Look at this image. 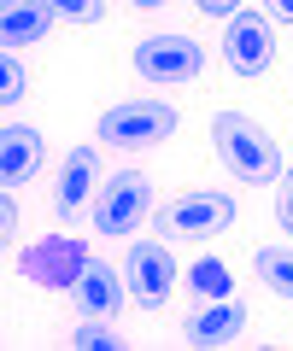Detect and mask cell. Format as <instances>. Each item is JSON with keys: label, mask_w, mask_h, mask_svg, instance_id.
I'll return each instance as SVG.
<instances>
[{"label": "cell", "mask_w": 293, "mask_h": 351, "mask_svg": "<svg viewBox=\"0 0 293 351\" xmlns=\"http://www.w3.org/2000/svg\"><path fill=\"white\" fill-rule=\"evenodd\" d=\"M211 135H217V152H223V164H229L241 182H253V188H270V182H281L288 158H281V147L253 123V117H241V112H217Z\"/></svg>", "instance_id": "6da1fadb"}, {"label": "cell", "mask_w": 293, "mask_h": 351, "mask_svg": "<svg viewBox=\"0 0 293 351\" xmlns=\"http://www.w3.org/2000/svg\"><path fill=\"white\" fill-rule=\"evenodd\" d=\"M176 135V106L153 100V94H129V100L106 106L100 117V141L117 152H141V147H159V141Z\"/></svg>", "instance_id": "7a4b0ae2"}, {"label": "cell", "mask_w": 293, "mask_h": 351, "mask_svg": "<svg viewBox=\"0 0 293 351\" xmlns=\"http://www.w3.org/2000/svg\"><path fill=\"white\" fill-rule=\"evenodd\" d=\"M89 240L82 234H41L18 252V276L30 287H47V293H77V281L89 276Z\"/></svg>", "instance_id": "3957f363"}, {"label": "cell", "mask_w": 293, "mask_h": 351, "mask_svg": "<svg viewBox=\"0 0 293 351\" xmlns=\"http://www.w3.org/2000/svg\"><path fill=\"white\" fill-rule=\"evenodd\" d=\"M147 211H153V182H147V170H117L94 193V234L124 240V234H135V223H147Z\"/></svg>", "instance_id": "277c9868"}, {"label": "cell", "mask_w": 293, "mask_h": 351, "mask_svg": "<svg viewBox=\"0 0 293 351\" xmlns=\"http://www.w3.org/2000/svg\"><path fill=\"white\" fill-rule=\"evenodd\" d=\"M135 71L147 76V82H200L205 76V47L194 36H182V29H153V36L135 41Z\"/></svg>", "instance_id": "5b68a950"}, {"label": "cell", "mask_w": 293, "mask_h": 351, "mask_svg": "<svg viewBox=\"0 0 293 351\" xmlns=\"http://www.w3.org/2000/svg\"><path fill=\"white\" fill-rule=\"evenodd\" d=\"M223 64H229L235 76H264L270 64H276V36H270L264 12H246L241 6V18L223 29Z\"/></svg>", "instance_id": "8992f818"}, {"label": "cell", "mask_w": 293, "mask_h": 351, "mask_svg": "<svg viewBox=\"0 0 293 351\" xmlns=\"http://www.w3.org/2000/svg\"><path fill=\"white\" fill-rule=\"evenodd\" d=\"M124 281H129V299H141V304H165L170 287H176V258H170V246H159V240H141V246H129V258H124Z\"/></svg>", "instance_id": "52a82bcc"}, {"label": "cell", "mask_w": 293, "mask_h": 351, "mask_svg": "<svg viewBox=\"0 0 293 351\" xmlns=\"http://www.w3.org/2000/svg\"><path fill=\"white\" fill-rule=\"evenodd\" d=\"M229 223H235V199H229V193H217V188H194V193H182V199L170 205V228L188 234V240L223 234Z\"/></svg>", "instance_id": "ba28073f"}, {"label": "cell", "mask_w": 293, "mask_h": 351, "mask_svg": "<svg viewBox=\"0 0 293 351\" xmlns=\"http://www.w3.org/2000/svg\"><path fill=\"white\" fill-rule=\"evenodd\" d=\"M94 182H100V147H94V141H82V147H71V158H65V170H59V188H53V217H59V223H71V217L89 205Z\"/></svg>", "instance_id": "9c48e42d"}, {"label": "cell", "mask_w": 293, "mask_h": 351, "mask_svg": "<svg viewBox=\"0 0 293 351\" xmlns=\"http://www.w3.org/2000/svg\"><path fill=\"white\" fill-rule=\"evenodd\" d=\"M41 129L36 123H6L0 135V176H6V188H24L30 176L41 170Z\"/></svg>", "instance_id": "30bf717a"}, {"label": "cell", "mask_w": 293, "mask_h": 351, "mask_svg": "<svg viewBox=\"0 0 293 351\" xmlns=\"http://www.w3.org/2000/svg\"><path fill=\"white\" fill-rule=\"evenodd\" d=\"M246 334V311L235 299H217L211 311H194L188 322H182V339L188 346H229V339Z\"/></svg>", "instance_id": "8fae6325"}, {"label": "cell", "mask_w": 293, "mask_h": 351, "mask_svg": "<svg viewBox=\"0 0 293 351\" xmlns=\"http://www.w3.org/2000/svg\"><path fill=\"white\" fill-rule=\"evenodd\" d=\"M124 293H129L124 269L89 263V276L77 281V311H82V316H117V311H124Z\"/></svg>", "instance_id": "7c38bea8"}, {"label": "cell", "mask_w": 293, "mask_h": 351, "mask_svg": "<svg viewBox=\"0 0 293 351\" xmlns=\"http://www.w3.org/2000/svg\"><path fill=\"white\" fill-rule=\"evenodd\" d=\"M53 24H59V6H6L0 36H6V47H30V41H47Z\"/></svg>", "instance_id": "4fadbf2b"}, {"label": "cell", "mask_w": 293, "mask_h": 351, "mask_svg": "<svg viewBox=\"0 0 293 351\" xmlns=\"http://www.w3.org/2000/svg\"><path fill=\"white\" fill-rule=\"evenodd\" d=\"M253 276L264 281L270 293L293 299V246H258L253 252Z\"/></svg>", "instance_id": "5bb4252c"}, {"label": "cell", "mask_w": 293, "mask_h": 351, "mask_svg": "<svg viewBox=\"0 0 293 351\" xmlns=\"http://www.w3.org/2000/svg\"><path fill=\"white\" fill-rule=\"evenodd\" d=\"M188 287H194V299H229L235 276H229V263H223V258H200L188 269Z\"/></svg>", "instance_id": "9a60e30c"}, {"label": "cell", "mask_w": 293, "mask_h": 351, "mask_svg": "<svg viewBox=\"0 0 293 351\" xmlns=\"http://www.w3.org/2000/svg\"><path fill=\"white\" fill-rule=\"evenodd\" d=\"M71 351H124V334H117L112 322H82V328H71Z\"/></svg>", "instance_id": "2e32d148"}, {"label": "cell", "mask_w": 293, "mask_h": 351, "mask_svg": "<svg viewBox=\"0 0 293 351\" xmlns=\"http://www.w3.org/2000/svg\"><path fill=\"white\" fill-rule=\"evenodd\" d=\"M24 94H30V76H24V64L12 59V47H6V53H0V100L18 106Z\"/></svg>", "instance_id": "e0dca14e"}, {"label": "cell", "mask_w": 293, "mask_h": 351, "mask_svg": "<svg viewBox=\"0 0 293 351\" xmlns=\"http://www.w3.org/2000/svg\"><path fill=\"white\" fill-rule=\"evenodd\" d=\"M100 12H106V6H94V0H65V6H59L65 24H100Z\"/></svg>", "instance_id": "ac0fdd59"}, {"label": "cell", "mask_w": 293, "mask_h": 351, "mask_svg": "<svg viewBox=\"0 0 293 351\" xmlns=\"http://www.w3.org/2000/svg\"><path fill=\"white\" fill-rule=\"evenodd\" d=\"M276 217H281V228H293V164L281 170V205H276Z\"/></svg>", "instance_id": "d6986e66"}, {"label": "cell", "mask_w": 293, "mask_h": 351, "mask_svg": "<svg viewBox=\"0 0 293 351\" xmlns=\"http://www.w3.org/2000/svg\"><path fill=\"white\" fill-rule=\"evenodd\" d=\"M276 18H288V24H293V0H276Z\"/></svg>", "instance_id": "ffe728a7"}]
</instances>
